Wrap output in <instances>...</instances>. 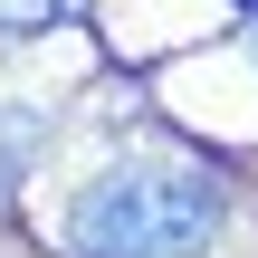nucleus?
Instances as JSON below:
<instances>
[{"label": "nucleus", "instance_id": "1", "mask_svg": "<svg viewBox=\"0 0 258 258\" xmlns=\"http://www.w3.org/2000/svg\"><path fill=\"white\" fill-rule=\"evenodd\" d=\"M220 211H230V191H220L211 153L144 144L86 182V201L67 220V258H201Z\"/></svg>", "mask_w": 258, "mask_h": 258}, {"label": "nucleus", "instance_id": "2", "mask_svg": "<svg viewBox=\"0 0 258 258\" xmlns=\"http://www.w3.org/2000/svg\"><path fill=\"white\" fill-rule=\"evenodd\" d=\"M77 10H86V0H0V29L29 38V29H57V19H77Z\"/></svg>", "mask_w": 258, "mask_h": 258}, {"label": "nucleus", "instance_id": "3", "mask_svg": "<svg viewBox=\"0 0 258 258\" xmlns=\"http://www.w3.org/2000/svg\"><path fill=\"white\" fill-rule=\"evenodd\" d=\"M239 10H258V0H239Z\"/></svg>", "mask_w": 258, "mask_h": 258}]
</instances>
